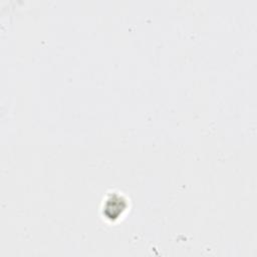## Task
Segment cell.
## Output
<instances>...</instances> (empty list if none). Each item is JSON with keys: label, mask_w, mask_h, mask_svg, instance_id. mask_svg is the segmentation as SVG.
Listing matches in <instances>:
<instances>
[{"label": "cell", "mask_w": 257, "mask_h": 257, "mask_svg": "<svg viewBox=\"0 0 257 257\" xmlns=\"http://www.w3.org/2000/svg\"><path fill=\"white\" fill-rule=\"evenodd\" d=\"M124 207H125L124 201L118 196H113V197H111L110 199H108L106 201V204H105V207H104L105 214L108 217L114 218L122 212Z\"/></svg>", "instance_id": "cell-1"}]
</instances>
